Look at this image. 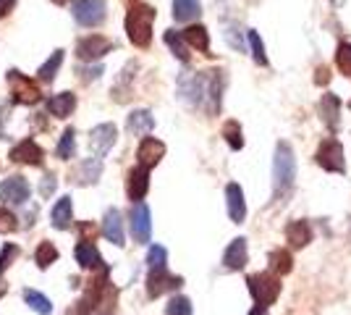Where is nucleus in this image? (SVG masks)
<instances>
[{"mask_svg": "<svg viewBox=\"0 0 351 315\" xmlns=\"http://www.w3.org/2000/svg\"><path fill=\"white\" fill-rule=\"evenodd\" d=\"M296 184V155L289 142L276 145V161H273V200H286Z\"/></svg>", "mask_w": 351, "mask_h": 315, "instance_id": "1", "label": "nucleus"}, {"mask_svg": "<svg viewBox=\"0 0 351 315\" xmlns=\"http://www.w3.org/2000/svg\"><path fill=\"white\" fill-rule=\"evenodd\" d=\"M152 21H155V8L145 3H134L126 14V34L136 47H147L152 40Z\"/></svg>", "mask_w": 351, "mask_h": 315, "instance_id": "2", "label": "nucleus"}, {"mask_svg": "<svg viewBox=\"0 0 351 315\" xmlns=\"http://www.w3.org/2000/svg\"><path fill=\"white\" fill-rule=\"evenodd\" d=\"M247 286H249V294L254 297V302H257L260 307H270L280 294V279L273 276L270 270H265V273H252L247 279Z\"/></svg>", "mask_w": 351, "mask_h": 315, "instance_id": "3", "label": "nucleus"}, {"mask_svg": "<svg viewBox=\"0 0 351 315\" xmlns=\"http://www.w3.org/2000/svg\"><path fill=\"white\" fill-rule=\"evenodd\" d=\"M315 158L330 174H343L346 171V152H343V145L338 139H322Z\"/></svg>", "mask_w": 351, "mask_h": 315, "instance_id": "4", "label": "nucleus"}, {"mask_svg": "<svg viewBox=\"0 0 351 315\" xmlns=\"http://www.w3.org/2000/svg\"><path fill=\"white\" fill-rule=\"evenodd\" d=\"M105 0H79L73 5V19L82 24V27H97L105 21Z\"/></svg>", "mask_w": 351, "mask_h": 315, "instance_id": "5", "label": "nucleus"}, {"mask_svg": "<svg viewBox=\"0 0 351 315\" xmlns=\"http://www.w3.org/2000/svg\"><path fill=\"white\" fill-rule=\"evenodd\" d=\"M8 84H11V92H14V100L21 105H34L40 100V87L27 79L19 71H8Z\"/></svg>", "mask_w": 351, "mask_h": 315, "instance_id": "6", "label": "nucleus"}, {"mask_svg": "<svg viewBox=\"0 0 351 315\" xmlns=\"http://www.w3.org/2000/svg\"><path fill=\"white\" fill-rule=\"evenodd\" d=\"M29 192L32 189L24 176H8V179L0 184V200L5 205H27Z\"/></svg>", "mask_w": 351, "mask_h": 315, "instance_id": "7", "label": "nucleus"}, {"mask_svg": "<svg viewBox=\"0 0 351 315\" xmlns=\"http://www.w3.org/2000/svg\"><path fill=\"white\" fill-rule=\"evenodd\" d=\"M184 284V279L181 276H173V273H168V270H149V276H147V297H160L165 292H171V289H178V286Z\"/></svg>", "mask_w": 351, "mask_h": 315, "instance_id": "8", "label": "nucleus"}, {"mask_svg": "<svg viewBox=\"0 0 351 315\" xmlns=\"http://www.w3.org/2000/svg\"><path fill=\"white\" fill-rule=\"evenodd\" d=\"M113 50V43L103 37V34H89L84 40H79V45H76V56L82 60H97L103 58L105 53H110Z\"/></svg>", "mask_w": 351, "mask_h": 315, "instance_id": "9", "label": "nucleus"}, {"mask_svg": "<svg viewBox=\"0 0 351 315\" xmlns=\"http://www.w3.org/2000/svg\"><path fill=\"white\" fill-rule=\"evenodd\" d=\"M152 215H149V208H147L145 202H136L132 208V234H134V242H139V244H147L149 237H152V221H149Z\"/></svg>", "mask_w": 351, "mask_h": 315, "instance_id": "10", "label": "nucleus"}, {"mask_svg": "<svg viewBox=\"0 0 351 315\" xmlns=\"http://www.w3.org/2000/svg\"><path fill=\"white\" fill-rule=\"evenodd\" d=\"M113 145H116V126L113 124H100L89 132V148L97 152V158L105 155Z\"/></svg>", "mask_w": 351, "mask_h": 315, "instance_id": "11", "label": "nucleus"}, {"mask_svg": "<svg viewBox=\"0 0 351 315\" xmlns=\"http://www.w3.org/2000/svg\"><path fill=\"white\" fill-rule=\"evenodd\" d=\"M147 189H149V168L136 165V168L129 171V179H126V192H129V200L142 202V197L147 195Z\"/></svg>", "mask_w": 351, "mask_h": 315, "instance_id": "12", "label": "nucleus"}, {"mask_svg": "<svg viewBox=\"0 0 351 315\" xmlns=\"http://www.w3.org/2000/svg\"><path fill=\"white\" fill-rule=\"evenodd\" d=\"M162 155H165V145H162L160 139H155V137H145L142 145H139V150H136L139 165H145V168L158 165L162 161Z\"/></svg>", "mask_w": 351, "mask_h": 315, "instance_id": "13", "label": "nucleus"}, {"mask_svg": "<svg viewBox=\"0 0 351 315\" xmlns=\"http://www.w3.org/2000/svg\"><path fill=\"white\" fill-rule=\"evenodd\" d=\"M247 260H249V250H247V240H244V237L234 240L226 247V253H223V266L228 270H241L247 266Z\"/></svg>", "mask_w": 351, "mask_h": 315, "instance_id": "14", "label": "nucleus"}, {"mask_svg": "<svg viewBox=\"0 0 351 315\" xmlns=\"http://www.w3.org/2000/svg\"><path fill=\"white\" fill-rule=\"evenodd\" d=\"M11 161L14 163H29V165H40L45 161L43 148L34 142V139H24L21 145H16L11 150Z\"/></svg>", "mask_w": 351, "mask_h": 315, "instance_id": "15", "label": "nucleus"}, {"mask_svg": "<svg viewBox=\"0 0 351 315\" xmlns=\"http://www.w3.org/2000/svg\"><path fill=\"white\" fill-rule=\"evenodd\" d=\"M226 200H228V215L234 224H241L247 218V200H244V189L239 184H228L226 187Z\"/></svg>", "mask_w": 351, "mask_h": 315, "instance_id": "16", "label": "nucleus"}, {"mask_svg": "<svg viewBox=\"0 0 351 315\" xmlns=\"http://www.w3.org/2000/svg\"><path fill=\"white\" fill-rule=\"evenodd\" d=\"M103 234L108 242H113L116 247H123V221L116 208H110L103 218Z\"/></svg>", "mask_w": 351, "mask_h": 315, "instance_id": "17", "label": "nucleus"}, {"mask_svg": "<svg viewBox=\"0 0 351 315\" xmlns=\"http://www.w3.org/2000/svg\"><path fill=\"white\" fill-rule=\"evenodd\" d=\"M338 116H341V100H338L336 95H322V100H320V119L322 124L330 129V132H336L338 129Z\"/></svg>", "mask_w": 351, "mask_h": 315, "instance_id": "18", "label": "nucleus"}, {"mask_svg": "<svg viewBox=\"0 0 351 315\" xmlns=\"http://www.w3.org/2000/svg\"><path fill=\"white\" fill-rule=\"evenodd\" d=\"M286 240L291 244L293 250H302L312 242V226L307 221H291L286 226Z\"/></svg>", "mask_w": 351, "mask_h": 315, "instance_id": "19", "label": "nucleus"}, {"mask_svg": "<svg viewBox=\"0 0 351 315\" xmlns=\"http://www.w3.org/2000/svg\"><path fill=\"white\" fill-rule=\"evenodd\" d=\"M73 255H76V263L82 268H103V257L97 253L95 242H79L76 250H73Z\"/></svg>", "mask_w": 351, "mask_h": 315, "instance_id": "20", "label": "nucleus"}, {"mask_svg": "<svg viewBox=\"0 0 351 315\" xmlns=\"http://www.w3.org/2000/svg\"><path fill=\"white\" fill-rule=\"evenodd\" d=\"M73 108H76V95H73V92H58V95H53V97L47 100V110H50L56 119L71 116Z\"/></svg>", "mask_w": 351, "mask_h": 315, "instance_id": "21", "label": "nucleus"}, {"mask_svg": "<svg viewBox=\"0 0 351 315\" xmlns=\"http://www.w3.org/2000/svg\"><path fill=\"white\" fill-rule=\"evenodd\" d=\"M126 129L132 135H149L155 129V119H152L149 110H134L132 116H129V121H126Z\"/></svg>", "mask_w": 351, "mask_h": 315, "instance_id": "22", "label": "nucleus"}, {"mask_svg": "<svg viewBox=\"0 0 351 315\" xmlns=\"http://www.w3.org/2000/svg\"><path fill=\"white\" fill-rule=\"evenodd\" d=\"M71 221H73V205H71V197H63L56 202V208H53V226L56 229H71Z\"/></svg>", "mask_w": 351, "mask_h": 315, "instance_id": "23", "label": "nucleus"}, {"mask_svg": "<svg viewBox=\"0 0 351 315\" xmlns=\"http://www.w3.org/2000/svg\"><path fill=\"white\" fill-rule=\"evenodd\" d=\"M184 37V43L191 47H197L199 53H207L210 50V34H207V30L202 27V24H194V27H189V30L181 34Z\"/></svg>", "mask_w": 351, "mask_h": 315, "instance_id": "24", "label": "nucleus"}, {"mask_svg": "<svg viewBox=\"0 0 351 315\" xmlns=\"http://www.w3.org/2000/svg\"><path fill=\"white\" fill-rule=\"evenodd\" d=\"M103 174V158H87L79 165V184H95Z\"/></svg>", "mask_w": 351, "mask_h": 315, "instance_id": "25", "label": "nucleus"}, {"mask_svg": "<svg viewBox=\"0 0 351 315\" xmlns=\"http://www.w3.org/2000/svg\"><path fill=\"white\" fill-rule=\"evenodd\" d=\"M293 268V257L289 250H276V253H270V273L273 276H286V273H291Z\"/></svg>", "mask_w": 351, "mask_h": 315, "instance_id": "26", "label": "nucleus"}, {"mask_svg": "<svg viewBox=\"0 0 351 315\" xmlns=\"http://www.w3.org/2000/svg\"><path fill=\"white\" fill-rule=\"evenodd\" d=\"M199 0H173V19L176 21H191L199 16Z\"/></svg>", "mask_w": 351, "mask_h": 315, "instance_id": "27", "label": "nucleus"}, {"mask_svg": "<svg viewBox=\"0 0 351 315\" xmlns=\"http://www.w3.org/2000/svg\"><path fill=\"white\" fill-rule=\"evenodd\" d=\"M165 45L173 50V56L178 60H184V63H189V47L184 43V37L178 34L176 30H168L165 32Z\"/></svg>", "mask_w": 351, "mask_h": 315, "instance_id": "28", "label": "nucleus"}, {"mask_svg": "<svg viewBox=\"0 0 351 315\" xmlns=\"http://www.w3.org/2000/svg\"><path fill=\"white\" fill-rule=\"evenodd\" d=\"M24 300H27V305H29L34 313H40V315L53 313V305H50V300H47L45 294H40V292H34V289H24Z\"/></svg>", "mask_w": 351, "mask_h": 315, "instance_id": "29", "label": "nucleus"}, {"mask_svg": "<svg viewBox=\"0 0 351 315\" xmlns=\"http://www.w3.org/2000/svg\"><path fill=\"white\" fill-rule=\"evenodd\" d=\"M60 63H63V50H56V53L50 56V60H45L43 66H40L37 76H40L43 82H53V79H56V74H58Z\"/></svg>", "mask_w": 351, "mask_h": 315, "instance_id": "30", "label": "nucleus"}, {"mask_svg": "<svg viewBox=\"0 0 351 315\" xmlns=\"http://www.w3.org/2000/svg\"><path fill=\"white\" fill-rule=\"evenodd\" d=\"M223 137H226V142L231 145V150H241V148H244V137H241V126H239V121H226V126H223Z\"/></svg>", "mask_w": 351, "mask_h": 315, "instance_id": "31", "label": "nucleus"}, {"mask_svg": "<svg viewBox=\"0 0 351 315\" xmlns=\"http://www.w3.org/2000/svg\"><path fill=\"white\" fill-rule=\"evenodd\" d=\"M37 266L40 268H50L56 260H58V250H56V244L53 242H43L40 247H37Z\"/></svg>", "mask_w": 351, "mask_h": 315, "instance_id": "32", "label": "nucleus"}, {"mask_svg": "<svg viewBox=\"0 0 351 315\" xmlns=\"http://www.w3.org/2000/svg\"><path fill=\"white\" fill-rule=\"evenodd\" d=\"M58 158L60 161H69V158H73V152H76V135H73V129H66L63 132V137H60L58 142Z\"/></svg>", "mask_w": 351, "mask_h": 315, "instance_id": "33", "label": "nucleus"}, {"mask_svg": "<svg viewBox=\"0 0 351 315\" xmlns=\"http://www.w3.org/2000/svg\"><path fill=\"white\" fill-rule=\"evenodd\" d=\"M165 263H168V253H165V247L152 244V247H149V253H147V266H149V270H162L165 268Z\"/></svg>", "mask_w": 351, "mask_h": 315, "instance_id": "34", "label": "nucleus"}, {"mask_svg": "<svg viewBox=\"0 0 351 315\" xmlns=\"http://www.w3.org/2000/svg\"><path fill=\"white\" fill-rule=\"evenodd\" d=\"M249 47H252V56H254V63L260 66H267V56H265V45L260 40V34L254 30H249Z\"/></svg>", "mask_w": 351, "mask_h": 315, "instance_id": "35", "label": "nucleus"}, {"mask_svg": "<svg viewBox=\"0 0 351 315\" xmlns=\"http://www.w3.org/2000/svg\"><path fill=\"white\" fill-rule=\"evenodd\" d=\"M336 63H338V69L343 71V76L351 79V43H341V45H338Z\"/></svg>", "mask_w": 351, "mask_h": 315, "instance_id": "36", "label": "nucleus"}, {"mask_svg": "<svg viewBox=\"0 0 351 315\" xmlns=\"http://www.w3.org/2000/svg\"><path fill=\"white\" fill-rule=\"evenodd\" d=\"M165 315H191V300L189 297H173L165 307Z\"/></svg>", "mask_w": 351, "mask_h": 315, "instance_id": "37", "label": "nucleus"}, {"mask_svg": "<svg viewBox=\"0 0 351 315\" xmlns=\"http://www.w3.org/2000/svg\"><path fill=\"white\" fill-rule=\"evenodd\" d=\"M16 229H19V224H16L14 213L5 208H0V234H11V231H16Z\"/></svg>", "mask_w": 351, "mask_h": 315, "instance_id": "38", "label": "nucleus"}, {"mask_svg": "<svg viewBox=\"0 0 351 315\" xmlns=\"http://www.w3.org/2000/svg\"><path fill=\"white\" fill-rule=\"evenodd\" d=\"M21 255V250L16 247V244H3V253H0V273L11 266V260L14 257H19Z\"/></svg>", "mask_w": 351, "mask_h": 315, "instance_id": "39", "label": "nucleus"}, {"mask_svg": "<svg viewBox=\"0 0 351 315\" xmlns=\"http://www.w3.org/2000/svg\"><path fill=\"white\" fill-rule=\"evenodd\" d=\"M56 184H58V179H56L53 174H47V176L40 181V195H43V200H47V197L56 192Z\"/></svg>", "mask_w": 351, "mask_h": 315, "instance_id": "40", "label": "nucleus"}, {"mask_svg": "<svg viewBox=\"0 0 351 315\" xmlns=\"http://www.w3.org/2000/svg\"><path fill=\"white\" fill-rule=\"evenodd\" d=\"M315 82H317V84H328V82H330V71H328V66H320V69H317Z\"/></svg>", "mask_w": 351, "mask_h": 315, "instance_id": "41", "label": "nucleus"}, {"mask_svg": "<svg viewBox=\"0 0 351 315\" xmlns=\"http://www.w3.org/2000/svg\"><path fill=\"white\" fill-rule=\"evenodd\" d=\"M16 5V0H0V16H5Z\"/></svg>", "mask_w": 351, "mask_h": 315, "instance_id": "42", "label": "nucleus"}, {"mask_svg": "<svg viewBox=\"0 0 351 315\" xmlns=\"http://www.w3.org/2000/svg\"><path fill=\"white\" fill-rule=\"evenodd\" d=\"M249 315H270V313H267V307H260V305H257Z\"/></svg>", "mask_w": 351, "mask_h": 315, "instance_id": "43", "label": "nucleus"}, {"mask_svg": "<svg viewBox=\"0 0 351 315\" xmlns=\"http://www.w3.org/2000/svg\"><path fill=\"white\" fill-rule=\"evenodd\" d=\"M5 292H8V284H5V281H3V276H0V297H3Z\"/></svg>", "mask_w": 351, "mask_h": 315, "instance_id": "44", "label": "nucleus"}, {"mask_svg": "<svg viewBox=\"0 0 351 315\" xmlns=\"http://www.w3.org/2000/svg\"><path fill=\"white\" fill-rule=\"evenodd\" d=\"M53 3H56V5H63V3H69V0H53Z\"/></svg>", "mask_w": 351, "mask_h": 315, "instance_id": "45", "label": "nucleus"}, {"mask_svg": "<svg viewBox=\"0 0 351 315\" xmlns=\"http://www.w3.org/2000/svg\"><path fill=\"white\" fill-rule=\"evenodd\" d=\"M92 315H105V313H92Z\"/></svg>", "mask_w": 351, "mask_h": 315, "instance_id": "46", "label": "nucleus"}, {"mask_svg": "<svg viewBox=\"0 0 351 315\" xmlns=\"http://www.w3.org/2000/svg\"><path fill=\"white\" fill-rule=\"evenodd\" d=\"M349 108H351V103H349Z\"/></svg>", "mask_w": 351, "mask_h": 315, "instance_id": "47", "label": "nucleus"}]
</instances>
